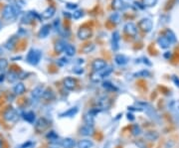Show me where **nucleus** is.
I'll list each match as a JSON object with an SVG mask.
<instances>
[{
    "instance_id": "nucleus-1",
    "label": "nucleus",
    "mask_w": 179,
    "mask_h": 148,
    "mask_svg": "<svg viewBox=\"0 0 179 148\" xmlns=\"http://www.w3.org/2000/svg\"><path fill=\"white\" fill-rule=\"evenodd\" d=\"M41 58H42V52L40 50L31 49V50L28 52V54H27L26 61H27V63L32 66H36L39 64Z\"/></svg>"
},
{
    "instance_id": "nucleus-2",
    "label": "nucleus",
    "mask_w": 179,
    "mask_h": 148,
    "mask_svg": "<svg viewBox=\"0 0 179 148\" xmlns=\"http://www.w3.org/2000/svg\"><path fill=\"white\" fill-rule=\"evenodd\" d=\"M19 11V8H17L14 5H5L4 8H3V11H2V17L5 19V20H13L16 16H17V12Z\"/></svg>"
},
{
    "instance_id": "nucleus-3",
    "label": "nucleus",
    "mask_w": 179,
    "mask_h": 148,
    "mask_svg": "<svg viewBox=\"0 0 179 148\" xmlns=\"http://www.w3.org/2000/svg\"><path fill=\"white\" fill-rule=\"evenodd\" d=\"M152 21H151L149 18H143L139 21V23H138V28L145 32V33H148L151 31V29H152Z\"/></svg>"
},
{
    "instance_id": "nucleus-4",
    "label": "nucleus",
    "mask_w": 179,
    "mask_h": 148,
    "mask_svg": "<svg viewBox=\"0 0 179 148\" xmlns=\"http://www.w3.org/2000/svg\"><path fill=\"white\" fill-rule=\"evenodd\" d=\"M4 118H5V120H6V121H8V122H14V121H16V120H17L18 114H17V112H16V111H15L14 108L9 107V108H7L6 111H5V112H4Z\"/></svg>"
},
{
    "instance_id": "nucleus-5",
    "label": "nucleus",
    "mask_w": 179,
    "mask_h": 148,
    "mask_svg": "<svg viewBox=\"0 0 179 148\" xmlns=\"http://www.w3.org/2000/svg\"><path fill=\"white\" fill-rule=\"evenodd\" d=\"M96 106L99 109H107L111 106V101L107 96H101L97 100Z\"/></svg>"
},
{
    "instance_id": "nucleus-6",
    "label": "nucleus",
    "mask_w": 179,
    "mask_h": 148,
    "mask_svg": "<svg viewBox=\"0 0 179 148\" xmlns=\"http://www.w3.org/2000/svg\"><path fill=\"white\" fill-rule=\"evenodd\" d=\"M123 29H124V32L131 37H135L137 34V27L135 26V24L132 23V22H128V23H127L124 25Z\"/></svg>"
},
{
    "instance_id": "nucleus-7",
    "label": "nucleus",
    "mask_w": 179,
    "mask_h": 148,
    "mask_svg": "<svg viewBox=\"0 0 179 148\" xmlns=\"http://www.w3.org/2000/svg\"><path fill=\"white\" fill-rule=\"evenodd\" d=\"M78 37L81 40H87L92 36V29L89 27H81L78 31Z\"/></svg>"
},
{
    "instance_id": "nucleus-8",
    "label": "nucleus",
    "mask_w": 179,
    "mask_h": 148,
    "mask_svg": "<svg viewBox=\"0 0 179 148\" xmlns=\"http://www.w3.org/2000/svg\"><path fill=\"white\" fill-rule=\"evenodd\" d=\"M48 126H49V121L44 117L39 118L35 123V129L38 131V132H42V131H44L45 129L48 128Z\"/></svg>"
},
{
    "instance_id": "nucleus-9",
    "label": "nucleus",
    "mask_w": 179,
    "mask_h": 148,
    "mask_svg": "<svg viewBox=\"0 0 179 148\" xmlns=\"http://www.w3.org/2000/svg\"><path fill=\"white\" fill-rule=\"evenodd\" d=\"M92 68L95 72H101V71L107 68V62L102 59H97L92 64Z\"/></svg>"
},
{
    "instance_id": "nucleus-10",
    "label": "nucleus",
    "mask_w": 179,
    "mask_h": 148,
    "mask_svg": "<svg viewBox=\"0 0 179 148\" xmlns=\"http://www.w3.org/2000/svg\"><path fill=\"white\" fill-rule=\"evenodd\" d=\"M142 105L144 106V111L146 112V114L151 118V119H153V120H158L159 119V116H158V114H157V112L155 111V109L152 107V106H150L149 105H147V103H142Z\"/></svg>"
},
{
    "instance_id": "nucleus-11",
    "label": "nucleus",
    "mask_w": 179,
    "mask_h": 148,
    "mask_svg": "<svg viewBox=\"0 0 179 148\" xmlns=\"http://www.w3.org/2000/svg\"><path fill=\"white\" fill-rule=\"evenodd\" d=\"M44 91H45L44 86H38L31 91V96H32V98H34V100H39V98L44 95Z\"/></svg>"
},
{
    "instance_id": "nucleus-12",
    "label": "nucleus",
    "mask_w": 179,
    "mask_h": 148,
    "mask_svg": "<svg viewBox=\"0 0 179 148\" xmlns=\"http://www.w3.org/2000/svg\"><path fill=\"white\" fill-rule=\"evenodd\" d=\"M80 133L82 135H84V136H92V135H94V133H95V128H94L93 125L86 124V125H84V126L81 127Z\"/></svg>"
},
{
    "instance_id": "nucleus-13",
    "label": "nucleus",
    "mask_w": 179,
    "mask_h": 148,
    "mask_svg": "<svg viewBox=\"0 0 179 148\" xmlns=\"http://www.w3.org/2000/svg\"><path fill=\"white\" fill-rule=\"evenodd\" d=\"M119 33L117 31H115L112 35V48L113 51H117L119 48Z\"/></svg>"
},
{
    "instance_id": "nucleus-14",
    "label": "nucleus",
    "mask_w": 179,
    "mask_h": 148,
    "mask_svg": "<svg viewBox=\"0 0 179 148\" xmlns=\"http://www.w3.org/2000/svg\"><path fill=\"white\" fill-rule=\"evenodd\" d=\"M55 13H56V8L54 6H49L47 9L43 11V13L41 14V17L43 19H50L55 15Z\"/></svg>"
},
{
    "instance_id": "nucleus-15",
    "label": "nucleus",
    "mask_w": 179,
    "mask_h": 148,
    "mask_svg": "<svg viewBox=\"0 0 179 148\" xmlns=\"http://www.w3.org/2000/svg\"><path fill=\"white\" fill-rule=\"evenodd\" d=\"M64 86L66 87L67 90L69 91H72L75 89V86H76V81L73 79V78H66L64 80Z\"/></svg>"
},
{
    "instance_id": "nucleus-16",
    "label": "nucleus",
    "mask_w": 179,
    "mask_h": 148,
    "mask_svg": "<svg viewBox=\"0 0 179 148\" xmlns=\"http://www.w3.org/2000/svg\"><path fill=\"white\" fill-rule=\"evenodd\" d=\"M157 44H158L159 47L162 49H168L171 45V43L168 41L164 36H160L158 39H157Z\"/></svg>"
},
{
    "instance_id": "nucleus-17",
    "label": "nucleus",
    "mask_w": 179,
    "mask_h": 148,
    "mask_svg": "<svg viewBox=\"0 0 179 148\" xmlns=\"http://www.w3.org/2000/svg\"><path fill=\"white\" fill-rule=\"evenodd\" d=\"M79 111V108L77 106H74V107H71V108H69L67 111H65L64 113L61 114V116L62 117H72L74 116H76V114L78 113Z\"/></svg>"
},
{
    "instance_id": "nucleus-18",
    "label": "nucleus",
    "mask_w": 179,
    "mask_h": 148,
    "mask_svg": "<svg viewBox=\"0 0 179 148\" xmlns=\"http://www.w3.org/2000/svg\"><path fill=\"white\" fill-rule=\"evenodd\" d=\"M94 145L93 141L90 140V139H83V140H80L78 142V148H92Z\"/></svg>"
},
{
    "instance_id": "nucleus-19",
    "label": "nucleus",
    "mask_w": 179,
    "mask_h": 148,
    "mask_svg": "<svg viewBox=\"0 0 179 148\" xmlns=\"http://www.w3.org/2000/svg\"><path fill=\"white\" fill-rule=\"evenodd\" d=\"M50 31H51V26L48 25V24L44 25L40 29V31H39V37L40 38H46V37H48V35L50 34Z\"/></svg>"
},
{
    "instance_id": "nucleus-20",
    "label": "nucleus",
    "mask_w": 179,
    "mask_h": 148,
    "mask_svg": "<svg viewBox=\"0 0 179 148\" xmlns=\"http://www.w3.org/2000/svg\"><path fill=\"white\" fill-rule=\"evenodd\" d=\"M159 137V134L157 131H147L145 134H144V138H146L149 141H154L157 140Z\"/></svg>"
},
{
    "instance_id": "nucleus-21",
    "label": "nucleus",
    "mask_w": 179,
    "mask_h": 148,
    "mask_svg": "<svg viewBox=\"0 0 179 148\" xmlns=\"http://www.w3.org/2000/svg\"><path fill=\"white\" fill-rule=\"evenodd\" d=\"M84 121L88 125H94L95 123V114H93L91 111L86 113L84 116Z\"/></svg>"
},
{
    "instance_id": "nucleus-22",
    "label": "nucleus",
    "mask_w": 179,
    "mask_h": 148,
    "mask_svg": "<svg viewBox=\"0 0 179 148\" xmlns=\"http://www.w3.org/2000/svg\"><path fill=\"white\" fill-rule=\"evenodd\" d=\"M115 61L117 65L119 66H124V65H127V62H128V60L127 58L124 56V55H122V54H119V55H117L116 58H115Z\"/></svg>"
},
{
    "instance_id": "nucleus-23",
    "label": "nucleus",
    "mask_w": 179,
    "mask_h": 148,
    "mask_svg": "<svg viewBox=\"0 0 179 148\" xmlns=\"http://www.w3.org/2000/svg\"><path fill=\"white\" fill-rule=\"evenodd\" d=\"M61 146H62L63 148H74V146H75V141H74V139L70 138V137L65 138V139H63L62 142H61Z\"/></svg>"
},
{
    "instance_id": "nucleus-24",
    "label": "nucleus",
    "mask_w": 179,
    "mask_h": 148,
    "mask_svg": "<svg viewBox=\"0 0 179 148\" xmlns=\"http://www.w3.org/2000/svg\"><path fill=\"white\" fill-rule=\"evenodd\" d=\"M126 7V4L122 0H112V8L117 11H121Z\"/></svg>"
},
{
    "instance_id": "nucleus-25",
    "label": "nucleus",
    "mask_w": 179,
    "mask_h": 148,
    "mask_svg": "<svg viewBox=\"0 0 179 148\" xmlns=\"http://www.w3.org/2000/svg\"><path fill=\"white\" fill-rule=\"evenodd\" d=\"M68 44H66V42L65 41H62V40H60L56 43V45H55V50L57 53H62L65 51V49H66Z\"/></svg>"
},
{
    "instance_id": "nucleus-26",
    "label": "nucleus",
    "mask_w": 179,
    "mask_h": 148,
    "mask_svg": "<svg viewBox=\"0 0 179 148\" xmlns=\"http://www.w3.org/2000/svg\"><path fill=\"white\" fill-rule=\"evenodd\" d=\"M25 86L24 84L22 83H18V84H16L13 87V91L15 92L16 95H22L24 94V91H25Z\"/></svg>"
},
{
    "instance_id": "nucleus-27",
    "label": "nucleus",
    "mask_w": 179,
    "mask_h": 148,
    "mask_svg": "<svg viewBox=\"0 0 179 148\" xmlns=\"http://www.w3.org/2000/svg\"><path fill=\"white\" fill-rule=\"evenodd\" d=\"M164 37H165L166 39H167L168 41H169L171 44L176 42V36H175V34H174V33H173L171 30H169V29H167V30L165 31V33H164Z\"/></svg>"
},
{
    "instance_id": "nucleus-28",
    "label": "nucleus",
    "mask_w": 179,
    "mask_h": 148,
    "mask_svg": "<svg viewBox=\"0 0 179 148\" xmlns=\"http://www.w3.org/2000/svg\"><path fill=\"white\" fill-rule=\"evenodd\" d=\"M24 119L26 120V121H28L30 123H33L35 121V118H36V116L35 113L33 111H27L24 113Z\"/></svg>"
},
{
    "instance_id": "nucleus-29",
    "label": "nucleus",
    "mask_w": 179,
    "mask_h": 148,
    "mask_svg": "<svg viewBox=\"0 0 179 148\" xmlns=\"http://www.w3.org/2000/svg\"><path fill=\"white\" fill-rule=\"evenodd\" d=\"M102 79L104 78L102 76L101 72H95L91 76V80H92V81H94V83H100Z\"/></svg>"
},
{
    "instance_id": "nucleus-30",
    "label": "nucleus",
    "mask_w": 179,
    "mask_h": 148,
    "mask_svg": "<svg viewBox=\"0 0 179 148\" xmlns=\"http://www.w3.org/2000/svg\"><path fill=\"white\" fill-rule=\"evenodd\" d=\"M65 53H66L67 56L69 57H73L74 55L76 54V48L73 45H67L66 49H65Z\"/></svg>"
},
{
    "instance_id": "nucleus-31",
    "label": "nucleus",
    "mask_w": 179,
    "mask_h": 148,
    "mask_svg": "<svg viewBox=\"0 0 179 148\" xmlns=\"http://www.w3.org/2000/svg\"><path fill=\"white\" fill-rule=\"evenodd\" d=\"M131 130H132V132L134 136H138L142 134V128L139 127V125L137 124H133L132 125V127H131Z\"/></svg>"
},
{
    "instance_id": "nucleus-32",
    "label": "nucleus",
    "mask_w": 179,
    "mask_h": 148,
    "mask_svg": "<svg viewBox=\"0 0 179 148\" xmlns=\"http://www.w3.org/2000/svg\"><path fill=\"white\" fill-rule=\"evenodd\" d=\"M158 0H142V4L143 6L145 7H152V6H155L156 3Z\"/></svg>"
},
{
    "instance_id": "nucleus-33",
    "label": "nucleus",
    "mask_w": 179,
    "mask_h": 148,
    "mask_svg": "<svg viewBox=\"0 0 179 148\" xmlns=\"http://www.w3.org/2000/svg\"><path fill=\"white\" fill-rule=\"evenodd\" d=\"M119 19H121V16H119V14H118L117 12L112 13V14L110 16V20L112 22V23H115V24H117V23H118Z\"/></svg>"
},
{
    "instance_id": "nucleus-34",
    "label": "nucleus",
    "mask_w": 179,
    "mask_h": 148,
    "mask_svg": "<svg viewBox=\"0 0 179 148\" xmlns=\"http://www.w3.org/2000/svg\"><path fill=\"white\" fill-rule=\"evenodd\" d=\"M102 86H104V89L107 90V91H117V87L113 86L112 83H110V81H106V83H104V85H102Z\"/></svg>"
},
{
    "instance_id": "nucleus-35",
    "label": "nucleus",
    "mask_w": 179,
    "mask_h": 148,
    "mask_svg": "<svg viewBox=\"0 0 179 148\" xmlns=\"http://www.w3.org/2000/svg\"><path fill=\"white\" fill-rule=\"evenodd\" d=\"M15 38H12V39H9V41L5 44V48L8 49V50H12V49L15 47Z\"/></svg>"
},
{
    "instance_id": "nucleus-36",
    "label": "nucleus",
    "mask_w": 179,
    "mask_h": 148,
    "mask_svg": "<svg viewBox=\"0 0 179 148\" xmlns=\"http://www.w3.org/2000/svg\"><path fill=\"white\" fill-rule=\"evenodd\" d=\"M18 78H19V75H18V74H16L15 72H10V73L8 74V81H11V83L15 81Z\"/></svg>"
},
{
    "instance_id": "nucleus-37",
    "label": "nucleus",
    "mask_w": 179,
    "mask_h": 148,
    "mask_svg": "<svg viewBox=\"0 0 179 148\" xmlns=\"http://www.w3.org/2000/svg\"><path fill=\"white\" fill-rule=\"evenodd\" d=\"M43 97H44L45 100H52V98L54 97V92L51 90H47V91H44Z\"/></svg>"
},
{
    "instance_id": "nucleus-38",
    "label": "nucleus",
    "mask_w": 179,
    "mask_h": 148,
    "mask_svg": "<svg viewBox=\"0 0 179 148\" xmlns=\"http://www.w3.org/2000/svg\"><path fill=\"white\" fill-rule=\"evenodd\" d=\"M135 76H142V78H144V76H150V72L147 70H142V71H140V72L137 73V74H134Z\"/></svg>"
},
{
    "instance_id": "nucleus-39",
    "label": "nucleus",
    "mask_w": 179,
    "mask_h": 148,
    "mask_svg": "<svg viewBox=\"0 0 179 148\" xmlns=\"http://www.w3.org/2000/svg\"><path fill=\"white\" fill-rule=\"evenodd\" d=\"M112 72V67H107V68L104 69L102 71H101V74H102V78H105V76H107L108 75H111Z\"/></svg>"
},
{
    "instance_id": "nucleus-40",
    "label": "nucleus",
    "mask_w": 179,
    "mask_h": 148,
    "mask_svg": "<svg viewBox=\"0 0 179 148\" xmlns=\"http://www.w3.org/2000/svg\"><path fill=\"white\" fill-rule=\"evenodd\" d=\"M47 138L51 141H56L58 139V135L55 133V131H50V133L47 134Z\"/></svg>"
},
{
    "instance_id": "nucleus-41",
    "label": "nucleus",
    "mask_w": 179,
    "mask_h": 148,
    "mask_svg": "<svg viewBox=\"0 0 179 148\" xmlns=\"http://www.w3.org/2000/svg\"><path fill=\"white\" fill-rule=\"evenodd\" d=\"M8 66V61L6 59H0V71L5 70Z\"/></svg>"
},
{
    "instance_id": "nucleus-42",
    "label": "nucleus",
    "mask_w": 179,
    "mask_h": 148,
    "mask_svg": "<svg viewBox=\"0 0 179 148\" xmlns=\"http://www.w3.org/2000/svg\"><path fill=\"white\" fill-rule=\"evenodd\" d=\"M95 49V45L94 44H89V45H87L84 49H83V51H84V53H86V54H88V53H91L92 51H93Z\"/></svg>"
},
{
    "instance_id": "nucleus-43",
    "label": "nucleus",
    "mask_w": 179,
    "mask_h": 148,
    "mask_svg": "<svg viewBox=\"0 0 179 148\" xmlns=\"http://www.w3.org/2000/svg\"><path fill=\"white\" fill-rule=\"evenodd\" d=\"M83 15H84V13H83V11H82V10H77V11H75V12H74V14H73V18L77 20V19H80Z\"/></svg>"
},
{
    "instance_id": "nucleus-44",
    "label": "nucleus",
    "mask_w": 179,
    "mask_h": 148,
    "mask_svg": "<svg viewBox=\"0 0 179 148\" xmlns=\"http://www.w3.org/2000/svg\"><path fill=\"white\" fill-rule=\"evenodd\" d=\"M59 65L60 66H64V65H66V64H68V60L66 59V58H62V59H60L59 60Z\"/></svg>"
},
{
    "instance_id": "nucleus-45",
    "label": "nucleus",
    "mask_w": 179,
    "mask_h": 148,
    "mask_svg": "<svg viewBox=\"0 0 179 148\" xmlns=\"http://www.w3.org/2000/svg\"><path fill=\"white\" fill-rule=\"evenodd\" d=\"M78 5L76 3H67V8L69 9H77Z\"/></svg>"
},
{
    "instance_id": "nucleus-46",
    "label": "nucleus",
    "mask_w": 179,
    "mask_h": 148,
    "mask_svg": "<svg viewBox=\"0 0 179 148\" xmlns=\"http://www.w3.org/2000/svg\"><path fill=\"white\" fill-rule=\"evenodd\" d=\"M173 81H174V83L176 84V86H179V79L177 78V76H173Z\"/></svg>"
},
{
    "instance_id": "nucleus-47",
    "label": "nucleus",
    "mask_w": 179,
    "mask_h": 148,
    "mask_svg": "<svg viewBox=\"0 0 179 148\" xmlns=\"http://www.w3.org/2000/svg\"><path fill=\"white\" fill-rule=\"evenodd\" d=\"M127 118H128L129 120H133V119H134L133 116H132V114H131V113H128V114H127Z\"/></svg>"
},
{
    "instance_id": "nucleus-48",
    "label": "nucleus",
    "mask_w": 179,
    "mask_h": 148,
    "mask_svg": "<svg viewBox=\"0 0 179 148\" xmlns=\"http://www.w3.org/2000/svg\"><path fill=\"white\" fill-rule=\"evenodd\" d=\"M4 79H5V76H4V75H1V76H0V83H1V81H3Z\"/></svg>"
},
{
    "instance_id": "nucleus-49",
    "label": "nucleus",
    "mask_w": 179,
    "mask_h": 148,
    "mask_svg": "<svg viewBox=\"0 0 179 148\" xmlns=\"http://www.w3.org/2000/svg\"><path fill=\"white\" fill-rule=\"evenodd\" d=\"M2 54H3V49L0 47V55H2Z\"/></svg>"
},
{
    "instance_id": "nucleus-50",
    "label": "nucleus",
    "mask_w": 179,
    "mask_h": 148,
    "mask_svg": "<svg viewBox=\"0 0 179 148\" xmlns=\"http://www.w3.org/2000/svg\"><path fill=\"white\" fill-rule=\"evenodd\" d=\"M0 148H2V141L0 140Z\"/></svg>"
},
{
    "instance_id": "nucleus-51",
    "label": "nucleus",
    "mask_w": 179,
    "mask_h": 148,
    "mask_svg": "<svg viewBox=\"0 0 179 148\" xmlns=\"http://www.w3.org/2000/svg\"><path fill=\"white\" fill-rule=\"evenodd\" d=\"M0 28H1V23H0Z\"/></svg>"
},
{
    "instance_id": "nucleus-52",
    "label": "nucleus",
    "mask_w": 179,
    "mask_h": 148,
    "mask_svg": "<svg viewBox=\"0 0 179 148\" xmlns=\"http://www.w3.org/2000/svg\"><path fill=\"white\" fill-rule=\"evenodd\" d=\"M178 1H179V0H178Z\"/></svg>"
}]
</instances>
